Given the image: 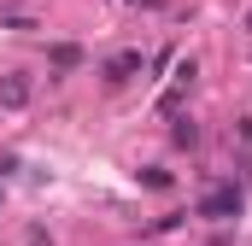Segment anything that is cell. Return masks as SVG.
<instances>
[{
  "label": "cell",
  "mask_w": 252,
  "mask_h": 246,
  "mask_svg": "<svg viewBox=\"0 0 252 246\" xmlns=\"http://www.w3.org/2000/svg\"><path fill=\"white\" fill-rule=\"evenodd\" d=\"M0 106L6 112H24L30 106V76H0Z\"/></svg>",
  "instance_id": "cell-3"
},
{
  "label": "cell",
  "mask_w": 252,
  "mask_h": 246,
  "mask_svg": "<svg viewBox=\"0 0 252 246\" xmlns=\"http://www.w3.org/2000/svg\"><path fill=\"white\" fill-rule=\"evenodd\" d=\"M141 187H170V170H158V164H147V170H135Z\"/></svg>",
  "instance_id": "cell-5"
},
{
  "label": "cell",
  "mask_w": 252,
  "mask_h": 246,
  "mask_svg": "<svg viewBox=\"0 0 252 246\" xmlns=\"http://www.w3.org/2000/svg\"><path fill=\"white\" fill-rule=\"evenodd\" d=\"M199 217H211V223H229V217H241V193H235V187H217V193H205V199H199Z\"/></svg>",
  "instance_id": "cell-1"
},
{
  "label": "cell",
  "mask_w": 252,
  "mask_h": 246,
  "mask_svg": "<svg viewBox=\"0 0 252 246\" xmlns=\"http://www.w3.org/2000/svg\"><path fill=\"white\" fill-rule=\"evenodd\" d=\"M247 35H252V12H247Z\"/></svg>",
  "instance_id": "cell-7"
},
{
  "label": "cell",
  "mask_w": 252,
  "mask_h": 246,
  "mask_svg": "<svg viewBox=\"0 0 252 246\" xmlns=\"http://www.w3.org/2000/svg\"><path fill=\"white\" fill-rule=\"evenodd\" d=\"M141 64H147V53H118V59H106V64H100V76H106V88H118V82H129Z\"/></svg>",
  "instance_id": "cell-2"
},
{
  "label": "cell",
  "mask_w": 252,
  "mask_h": 246,
  "mask_svg": "<svg viewBox=\"0 0 252 246\" xmlns=\"http://www.w3.org/2000/svg\"><path fill=\"white\" fill-rule=\"evenodd\" d=\"M82 59V53H76V47H70V41H59V47H53V64H59V70H70V64Z\"/></svg>",
  "instance_id": "cell-6"
},
{
  "label": "cell",
  "mask_w": 252,
  "mask_h": 246,
  "mask_svg": "<svg viewBox=\"0 0 252 246\" xmlns=\"http://www.w3.org/2000/svg\"><path fill=\"white\" fill-rule=\"evenodd\" d=\"M170 141H176V147H193V141H199V123H193V118H176Z\"/></svg>",
  "instance_id": "cell-4"
}]
</instances>
